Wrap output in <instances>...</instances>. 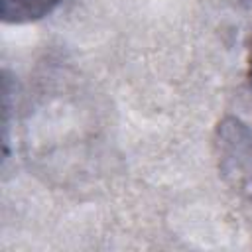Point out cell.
Masks as SVG:
<instances>
[{"instance_id":"6da1fadb","label":"cell","mask_w":252,"mask_h":252,"mask_svg":"<svg viewBox=\"0 0 252 252\" xmlns=\"http://www.w3.org/2000/svg\"><path fill=\"white\" fill-rule=\"evenodd\" d=\"M213 156L222 181L252 201V122L224 116L213 132Z\"/></svg>"},{"instance_id":"7a4b0ae2","label":"cell","mask_w":252,"mask_h":252,"mask_svg":"<svg viewBox=\"0 0 252 252\" xmlns=\"http://www.w3.org/2000/svg\"><path fill=\"white\" fill-rule=\"evenodd\" d=\"M61 0H0V14L6 24H30L49 16Z\"/></svg>"},{"instance_id":"3957f363","label":"cell","mask_w":252,"mask_h":252,"mask_svg":"<svg viewBox=\"0 0 252 252\" xmlns=\"http://www.w3.org/2000/svg\"><path fill=\"white\" fill-rule=\"evenodd\" d=\"M248 79L252 85V45H250V55H248Z\"/></svg>"}]
</instances>
